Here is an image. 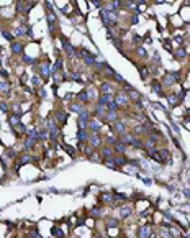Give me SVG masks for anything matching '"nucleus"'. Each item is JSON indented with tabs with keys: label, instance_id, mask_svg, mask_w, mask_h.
Here are the masks:
<instances>
[{
	"label": "nucleus",
	"instance_id": "f257e3e1",
	"mask_svg": "<svg viewBox=\"0 0 190 238\" xmlns=\"http://www.w3.org/2000/svg\"><path fill=\"white\" fill-rule=\"evenodd\" d=\"M87 143L92 146V148H102V143H103V140L102 137H100V133H90L89 135V140H87Z\"/></svg>",
	"mask_w": 190,
	"mask_h": 238
},
{
	"label": "nucleus",
	"instance_id": "f03ea898",
	"mask_svg": "<svg viewBox=\"0 0 190 238\" xmlns=\"http://www.w3.org/2000/svg\"><path fill=\"white\" fill-rule=\"evenodd\" d=\"M111 130H113L115 133L120 137V135H123V133L126 131V122H125V120H120V118H118L117 122H113V125H111Z\"/></svg>",
	"mask_w": 190,
	"mask_h": 238
},
{
	"label": "nucleus",
	"instance_id": "7ed1b4c3",
	"mask_svg": "<svg viewBox=\"0 0 190 238\" xmlns=\"http://www.w3.org/2000/svg\"><path fill=\"white\" fill-rule=\"evenodd\" d=\"M157 156H159V164H169L170 163V153L164 148H157Z\"/></svg>",
	"mask_w": 190,
	"mask_h": 238
},
{
	"label": "nucleus",
	"instance_id": "20e7f679",
	"mask_svg": "<svg viewBox=\"0 0 190 238\" xmlns=\"http://www.w3.org/2000/svg\"><path fill=\"white\" fill-rule=\"evenodd\" d=\"M89 131L90 133H100V130H102V120H97V118H90L89 120Z\"/></svg>",
	"mask_w": 190,
	"mask_h": 238
},
{
	"label": "nucleus",
	"instance_id": "39448f33",
	"mask_svg": "<svg viewBox=\"0 0 190 238\" xmlns=\"http://www.w3.org/2000/svg\"><path fill=\"white\" fill-rule=\"evenodd\" d=\"M61 41H62V48H64L66 54H67L69 58H74V56H76V48H74L72 44L67 41V38H64V36L61 38Z\"/></svg>",
	"mask_w": 190,
	"mask_h": 238
},
{
	"label": "nucleus",
	"instance_id": "423d86ee",
	"mask_svg": "<svg viewBox=\"0 0 190 238\" xmlns=\"http://www.w3.org/2000/svg\"><path fill=\"white\" fill-rule=\"evenodd\" d=\"M113 100L118 104V107H126L128 105V95L125 92H117L113 95Z\"/></svg>",
	"mask_w": 190,
	"mask_h": 238
},
{
	"label": "nucleus",
	"instance_id": "0eeeda50",
	"mask_svg": "<svg viewBox=\"0 0 190 238\" xmlns=\"http://www.w3.org/2000/svg\"><path fill=\"white\" fill-rule=\"evenodd\" d=\"M102 120H103V122H107V123L117 122V120H118V110H107L105 115L102 117Z\"/></svg>",
	"mask_w": 190,
	"mask_h": 238
},
{
	"label": "nucleus",
	"instance_id": "6e6552de",
	"mask_svg": "<svg viewBox=\"0 0 190 238\" xmlns=\"http://www.w3.org/2000/svg\"><path fill=\"white\" fill-rule=\"evenodd\" d=\"M49 74H51V64L48 63V61L41 63L39 64V76L43 79H48V77H49Z\"/></svg>",
	"mask_w": 190,
	"mask_h": 238
},
{
	"label": "nucleus",
	"instance_id": "1a4fd4ad",
	"mask_svg": "<svg viewBox=\"0 0 190 238\" xmlns=\"http://www.w3.org/2000/svg\"><path fill=\"white\" fill-rule=\"evenodd\" d=\"M113 150H115V153H120V154H125V153H126V150H128V145H126L125 141H121V140L118 138L117 141L113 143Z\"/></svg>",
	"mask_w": 190,
	"mask_h": 238
},
{
	"label": "nucleus",
	"instance_id": "9d476101",
	"mask_svg": "<svg viewBox=\"0 0 190 238\" xmlns=\"http://www.w3.org/2000/svg\"><path fill=\"white\" fill-rule=\"evenodd\" d=\"M49 140L53 143H58V140H59V137H61V130H59V127L58 125H53V127H49Z\"/></svg>",
	"mask_w": 190,
	"mask_h": 238
},
{
	"label": "nucleus",
	"instance_id": "9b49d317",
	"mask_svg": "<svg viewBox=\"0 0 190 238\" xmlns=\"http://www.w3.org/2000/svg\"><path fill=\"white\" fill-rule=\"evenodd\" d=\"M172 54L177 61H184V59L187 58V50H185V46H180V48H177L176 51H172Z\"/></svg>",
	"mask_w": 190,
	"mask_h": 238
},
{
	"label": "nucleus",
	"instance_id": "f8f14e48",
	"mask_svg": "<svg viewBox=\"0 0 190 238\" xmlns=\"http://www.w3.org/2000/svg\"><path fill=\"white\" fill-rule=\"evenodd\" d=\"M100 154H102V159H107V158H111L115 154V150H113V146H102L100 148Z\"/></svg>",
	"mask_w": 190,
	"mask_h": 238
},
{
	"label": "nucleus",
	"instance_id": "ddd939ff",
	"mask_svg": "<svg viewBox=\"0 0 190 238\" xmlns=\"http://www.w3.org/2000/svg\"><path fill=\"white\" fill-rule=\"evenodd\" d=\"M111 158H113V161L117 163L118 168H123V166H126V164H128V159H126V158L123 156V154H120V153H115Z\"/></svg>",
	"mask_w": 190,
	"mask_h": 238
},
{
	"label": "nucleus",
	"instance_id": "4468645a",
	"mask_svg": "<svg viewBox=\"0 0 190 238\" xmlns=\"http://www.w3.org/2000/svg\"><path fill=\"white\" fill-rule=\"evenodd\" d=\"M138 236H141V238H144V236H149V235H152L151 233V227L149 225H139L138 227Z\"/></svg>",
	"mask_w": 190,
	"mask_h": 238
},
{
	"label": "nucleus",
	"instance_id": "2eb2a0df",
	"mask_svg": "<svg viewBox=\"0 0 190 238\" xmlns=\"http://www.w3.org/2000/svg\"><path fill=\"white\" fill-rule=\"evenodd\" d=\"M133 214V207L131 205H121L120 207V217L121 218H128Z\"/></svg>",
	"mask_w": 190,
	"mask_h": 238
},
{
	"label": "nucleus",
	"instance_id": "dca6fc26",
	"mask_svg": "<svg viewBox=\"0 0 190 238\" xmlns=\"http://www.w3.org/2000/svg\"><path fill=\"white\" fill-rule=\"evenodd\" d=\"M89 135H90L89 128H79V130H77V140H79V141H87Z\"/></svg>",
	"mask_w": 190,
	"mask_h": 238
},
{
	"label": "nucleus",
	"instance_id": "f3484780",
	"mask_svg": "<svg viewBox=\"0 0 190 238\" xmlns=\"http://www.w3.org/2000/svg\"><path fill=\"white\" fill-rule=\"evenodd\" d=\"M10 48H12L13 54H20V56L23 54V44H21L20 41H12V46Z\"/></svg>",
	"mask_w": 190,
	"mask_h": 238
},
{
	"label": "nucleus",
	"instance_id": "a211bd4d",
	"mask_svg": "<svg viewBox=\"0 0 190 238\" xmlns=\"http://www.w3.org/2000/svg\"><path fill=\"white\" fill-rule=\"evenodd\" d=\"M151 89L154 90V94H157V95H166V94L162 92V84L159 81H152L151 82Z\"/></svg>",
	"mask_w": 190,
	"mask_h": 238
},
{
	"label": "nucleus",
	"instance_id": "6ab92c4d",
	"mask_svg": "<svg viewBox=\"0 0 190 238\" xmlns=\"http://www.w3.org/2000/svg\"><path fill=\"white\" fill-rule=\"evenodd\" d=\"M105 112H107V108H105V105H102V104H97V107L94 108L95 117H98V118H102V117L105 115Z\"/></svg>",
	"mask_w": 190,
	"mask_h": 238
},
{
	"label": "nucleus",
	"instance_id": "aec40b11",
	"mask_svg": "<svg viewBox=\"0 0 190 238\" xmlns=\"http://www.w3.org/2000/svg\"><path fill=\"white\" fill-rule=\"evenodd\" d=\"M77 100H79L80 104H87V102L90 100V97H89V92H87V90H82V92L77 94Z\"/></svg>",
	"mask_w": 190,
	"mask_h": 238
},
{
	"label": "nucleus",
	"instance_id": "412c9836",
	"mask_svg": "<svg viewBox=\"0 0 190 238\" xmlns=\"http://www.w3.org/2000/svg\"><path fill=\"white\" fill-rule=\"evenodd\" d=\"M69 108H70V112H76L77 115H79L82 110H85V107H82L80 102H74V104H70V105H69Z\"/></svg>",
	"mask_w": 190,
	"mask_h": 238
},
{
	"label": "nucleus",
	"instance_id": "4be33fe9",
	"mask_svg": "<svg viewBox=\"0 0 190 238\" xmlns=\"http://www.w3.org/2000/svg\"><path fill=\"white\" fill-rule=\"evenodd\" d=\"M36 143H38V140H35V138H30V137H28L26 140H25V150L28 151V150L35 148V145H36Z\"/></svg>",
	"mask_w": 190,
	"mask_h": 238
},
{
	"label": "nucleus",
	"instance_id": "5701e85b",
	"mask_svg": "<svg viewBox=\"0 0 190 238\" xmlns=\"http://www.w3.org/2000/svg\"><path fill=\"white\" fill-rule=\"evenodd\" d=\"M118 218H113V217H110V218H107L105 220V225H107V228H115V227H118Z\"/></svg>",
	"mask_w": 190,
	"mask_h": 238
},
{
	"label": "nucleus",
	"instance_id": "b1692460",
	"mask_svg": "<svg viewBox=\"0 0 190 238\" xmlns=\"http://www.w3.org/2000/svg\"><path fill=\"white\" fill-rule=\"evenodd\" d=\"M54 115H56V118L59 120V123H66V118H67V115H66L62 110H56Z\"/></svg>",
	"mask_w": 190,
	"mask_h": 238
},
{
	"label": "nucleus",
	"instance_id": "393cba45",
	"mask_svg": "<svg viewBox=\"0 0 190 238\" xmlns=\"http://www.w3.org/2000/svg\"><path fill=\"white\" fill-rule=\"evenodd\" d=\"M26 28L28 26H18V28L13 30V36H23L26 35Z\"/></svg>",
	"mask_w": 190,
	"mask_h": 238
},
{
	"label": "nucleus",
	"instance_id": "a878e982",
	"mask_svg": "<svg viewBox=\"0 0 190 238\" xmlns=\"http://www.w3.org/2000/svg\"><path fill=\"white\" fill-rule=\"evenodd\" d=\"M166 97H167V100H169L170 105H177L179 102H180L179 100V97H177V94H174V95L172 94H166Z\"/></svg>",
	"mask_w": 190,
	"mask_h": 238
},
{
	"label": "nucleus",
	"instance_id": "bb28decb",
	"mask_svg": "<svg viewBox=\"0 0 190 238\" xmlns=\"http://www.w3.org/2000/svg\"><path fill=\"white\" fill-rule=\"evenodd\" d=\"M103 164H105L107 168H110V169H120V168L117 166V163L113 161V158H107V159L103 161Z\"/></svg>",
	"mask_w": 190,
	"mask_h": 238
},
{
	"label": "nucleus",
	"instance_id": "cd10ccee",
	"mask_svg": "<svg viewBox=\"0 0 190 238\" xmlns=\"http://www.w3.org/2000/svg\"><path fill=\"white\" fill-rule=\"evenodd\" d=\"M20 118H21V115H12V117L8 118L10 127H12V128H13V127H17L18 123H20Z\"/></svg>",
	"mask_w": 190,
	"mask_h": 238
},
{
	"label": "nucleus",
	"instance_id": "c85d7f7f",
	"mask_svg": "<svg viewBox=\"0 0 190 238\" xmlns=\"http://www.w3.org/2000/svg\"><path fill=\"white\" fill-rule=\"evenodd\" d=\"M100 92L102 94H113V90H111V85L108 84V82H103L102 87H100Z\"/></svg>",
	"mask_w": 190,
	"mask_h": 238
},
{
	"label": "nucleus",
	"instance_id": "c756f323",
	"mask_svg": "<svg viewBox=\"0 0 190 238\" xmlns=\"http://www.w3.org/2000/svg\"><path fill=\"white\" fill-rule=\"evenodd\" d=\"M67 77L72 79L74 82H82V76L79 72H67Z\"/></svg>",
	"mask_w": 190,
	"mask_h": 238
},
{
	"label": "nucleus",
	"instance_id": "7c9ffc66",
	"mask_svg": "<svg viewBox=\"0 0 190 238\" xmlns=\"http://www.w3.org/2000/svg\"><path fill=\"white\" fill-rule=\"evenodd\" d=\"M139 74H141V77H143V81H146L148 76H149V69H148L146 66H139Z\"/></svg>",
	"mask_w": 190,
	"mask_h": 238
},
{
	"label": "nucleus",
	"instance_id": "2f4dec72",
	"mask_svg": "<svg viewBox=\"0 0 190 238\" xmlns=\"http://www.w3.org/2000/svg\"><path fill=\"white\" fill-rule=\"evenodd\" d=\"M41 76L39 74H35L33 76V79H31V82H33V85H36V87H39V85H43V81H41Z\"/></svg>",
	"mask_w": 190,
	"mask_h": 238
},
{
	"label": "nucleus",
	"instance_id": "473e14b6",
	"mask_svg": "<svg viewBox=\"0 0 190 238\" xmlns=\"http://www.w3.org/2000/svg\"><path fill=\"white\" fill-rule=\"evenodd\" d=\"M131 146H135L136 150H144V143L141 141L139 138H135L133 140V143H131Z\"/></svg>",
	"mask_w": 190,
	"mask_h": 238
},
{
	"label": "nucleus",
	"instance_id": "72a5a7b5",
	"mask_svg": "<svg viewBox=\"0 0 190 238\" xmlns=\"http://www.w3.org/2000/svg\"><path fill=\"white\" fill-rule=\"evenodd\" d=\"M13 130H15V131H18V135H23V133H26V127H25L21 122L18 123L17 127H13Z\"/></svg>",
	"mask_w": 190,
	"mask_h": 238
},
{
	"label": "nucleus",
	"instance_id": "f704fd0d",
	"mask_svg": "<svg viewBox=\"0 0 190 238\" xmlns=\"http://www.w3.org/2000/svg\"><path fill=\"white\" fill-rule=\"evenodd\" d=\"M105 108H107V110H118L120 107H118V104H117L115 100H110L108 104L105 105Z\"/></svg>",
	"mask_w": 190,
	"mask_h": 238
},
{
	"label": "nucleus",
	"instance_id": "c9c22d12",
	"mask_svg": "<svg viewBox=\"0 0 190 238\" xmlns=\"http://www.w3.org/2000/svg\"><path fill=\"white\" fill-rule=\"evenodd\" d=\"M8 89H10V84H8V81H0V92H2V90H5V92H8Z\"/></svg>",
	"mask_w": 190,
	"mask_h": 238
},
{
	"label": "nucleus",
	"instance_id": "e433bc0d",
	"mask_svg": "<svg viewBox=\"0 0 190 238\" xmlns=\"http://www.w3.org/2000/svg\"><path fill=\"white\" fill-rule=\"evenodd\" d=\"M117 140H118L117 137H111V135H107V137H105V141H107V145H110V146H113V143L117 141Z\"/></svg>",
	"mask_w": 190,
	"mask_h": 238
},
{
	"label": "nucleus",
	"instance_id": "4c0bfd02",
	"mask_svg": "<svg viewBox=\"0 0 190 238\" xmlns=\"http://www.w3.org/2000/svg\"><path fill=\"white\" fill-rule=\"evenodd\" d=\"M136 53H138V56H139V58H146V56H148V53H146V50H144L143 46L136 48Z\"/></svg>",
	"mask_w": 190,
	"mask_h": 238
},
{
	"label": "nucleus",
	"instance_id": "58836bf2",
	"mask_svg": "<svg viewBox=\"0 0 190 238\" xmlns=\"http://www.w3.org/2000/svg\"><path fill=\"white\" fill-rule=\"evenodd\" d=\"M2 36L5 38V40H8V41H13V35L10 31H5V30H2Z\"/></svg>",
	"mask_w": 190,
	"mask_h": 238
},
{
	"label": "nucleus",
	"instance_id": "ea45409f",
	"mask_svg": "<svg viewBox=\"0 0 190 238\" xmlns=\"http://www.w3.org/2000/svg\"><path fill=\"white\" fill-rule=\"evenodd\" d=\"M90 215V217H100V209L98 207H94V209H92V212L89 214Z\"/></svg>",
	"mask_w": 190,
	"mask_h": 238
},
{
	"label": "nucleus",
	"instance_id": "a19ab883",
	"mask_svg": "<svg viewBox=\"0 0 190 238\" xmlns=\"http://www.w3.org/2000/svg\"><path fill=\"white\" fill-rule=\"evenodd\" d=\"M17 12H25V7H23V2L21 0H17Z\"/></svg>",
	"mask_w": 190,
	"mask_h": 238
},
{
	"label": "nucleus",
	"instance_id": "79ce46f5",
	"mask_svg": "<svg viewBox=\"0 0 190 238\" xmlns=\"http://www.w3.org/2000/svg\"><path fill=\"white\" fill-rule=\"evenodd\" d=\"M51 233H53V235H56V236H62V235H64V233H62L61 230L58 228V227H54V228L51 230Z\"/></svg>",
	"mask_w": 190,
	"mask_h": 238
},
{
	"label": "nucleus",
	"instance_id": "37998d69",
	"mask_svg": "<svg viewBox=\"0 0 190 238\" xmlns=\"http://www.w3.org/2000/svg\"><path fill=\"white\" fill-rule=\"evenodd\" d=\"M0 110L2 112H8V104H7V102H0Z\"/></svg>",
	"mask_w": 190,
	"mask_h": 238
},
{
	"label": "nucleus",
	"instance_id": "c03bdc74",
	"mask_svg": "<svg viewBox=\"0 0 190 238\" xmlns=\"http://www.w3.org/2000/svg\"><path fill=\"white\" fill-rule=\"evenodd\" d=\"M90 3L94 7H97V8H102V0H90Z\"/></svg>",
	"mask_w": 190,
	"mask_h": 238
},
{
	"label": "nucleus",
	"instance_id": "a18cd8bd",
	"mask_svg": "<svg viewBox=\"0 0 190 238\" xmlns=\"http://www.w3.org/2000/svg\"><path fill=\"white\" fill-rule=\"evenodd\" d=\"M64 151H66V153H69L70 156H74V153H76V151H74V148H72V146H66V145H64Z\"/></svg>",
	"mask_w": 190,
	"mask_h": 238
},
{
	"label": "nucleus",
	"instance_id": "49530a36",
	"mask_svg": "<svg viewBox=\"0 0 190 238\" xmlns=\"http://www.w3.org/2000/svg\"><path fill=\"white\" fill-rule=\"evenodd\" d=\"M138 20H139V18H138V13H133L131 15V18H129V21H131V23H138Z\"/></svg>",
	"mask_w": 190,
	"mask_h": 238
},
{
	"label": "nucleus",
	"instance_id": "de8ad7c7",
	"mask_svg": "<svg viewBox=\"0 0 190 238\" xmlns=\"http://www.w3.org/2000/svg\"><path fill=\"white\" fill-rule=\"evenodd\" d=\"M102 201H103V202H110V201H111V195H110V194H103V195H102Z\"/></svg>",
	"mask_w": 190,
	"mask_h": 238
},
{
	"label": "nucleus",
	"instance_id": "09e8293b",
	"mask_svg": "<svg viewBox=\"0 0 190 238\" xmlns=\"http://www.w3.org/2000/svg\"><path fill=\"white\" fill-rule=\"evenodd\" d=\"M28 235H31V236H39V233L36 232V230H30V232H28Z\"/></svg>",
	"mask_w": 190,
	"mask_h": 238
},
{
	"label": "nucleus",
	"instance_id": "8fccbe9b",
	"mask_svg": "<svg viewBox=\"0 0 190 238\" xmlns=\"http://www.w3.org/2000/svg\"><path fill=\"white\" fill-rule=\"evenodd\" d=\"M152 61H154V63H159V61H161V59H159V54H157V53H154V56H152Z\"/></svg>",
	"mask_w": 190,
	"mask_h": 238
},
{
	"label": "nucleus",
	"instance_id": "3c124183",
	"mask_svg": "<svg viewBox=\"0 0 190 238\" xmlns=\"http://www.w3.org/2000/svg\"><path fill=\"white\" fill-rule=\"evenodd\" d=\"M164 48H166V50H169V51L172 50V48H170V43H169V41H164Z\"/></svg>",
	"mask_w": 190,
	"mask_h": 238
},
{
	"label": "nucleus",
	"instance_id": "603ef678",
	"mask_svg": "<svg viewBox=\"0 0 190 238\" xmlns=\"http://www.w3.org/2000/svg\"><path fill=\"white\" fill-rule=\"evenodd\" d=\"M133 41H136V44H141V43H143L139 36H135V38H133Z\"/></svg>",
	"mask_w": 190,
	"mask_h": 238
},
{
	"label": "nucleus",
	"instance_id": "864d4df0",
	"mask_svg": "<svg viewBox=\"0 0 190 238\" xmlns=\"http://www.w3.org/2000/svg\"><path fill=\"white\" fill-rule=\"evenodd\" d=\"M39 95H41V97H46V90L41 89V90H39Z\"/></svg>",
	"mask_w": 190,
	"mask_h": 238
},
{
	"label": "nucleus",
	"instance_id": "5fc2aeb1",
	"mask_svg": "<svg viewBox=\"0 0 190 238\" xmlns=\"http://www.w3.org/2000/svg\"><path fill=\"white\" fill-rule=\"evenodd\" d=\"M164 2H166V0H156L154 3H157V5H159V3H164Z\"/></svg>",
	"mask_w": 190,
	"mask_h": 238
},
{
	"label": "nucleus",
	"instance_id": "6e6d98bb",
	"mask_svg": "<svg viewBox=\"0 0 190 238\" xmlns=\"http://www.w3.org/2000/svg\"><path fill=\"white\" fill-rule=\"evenodd\" d=\"M0 35H2V30H0Z\"/></svg>",
	"mask_w": 190,
	"mask_h": 238
}]
</instances>
